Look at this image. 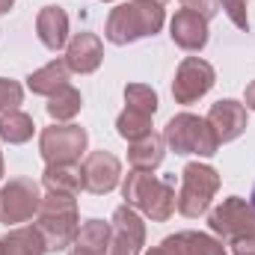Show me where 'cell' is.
Segmentation results:
<instances>
[{"label":"cell","mask_w":255,"mask_h":255,"mask_svg":"<svg viewBox=\"0 0 255 255\" xmlns=\"http://www.w3.org/2000/svg\"><path fill=\"white\" fill-rule=\"evenodd\" d=\"M208 125L214 128L220 142H229V139H235L247 128V113L235 101H220V104H214V110L208 116Z\"/></svg>","instance_id":"obj_11"},{"label":"cell","mask_w":255,"mask_h":255,"mask_svg":"<svg viewBox=\"0 0 255 255\" xmlns=\"http://www.w3.org/2000/svg\"><path fill=\"white\" fill-rule=\"evenodd\" d=\"M60 86H65V65L63 63L45 65L42 71H36V74L30 77V89H33V92H42V95L57 92Z\"/></svg>","instance_id":"obj_20"},{"label":"cell","mask_w":255,"mask_h":255,"mask_svg":"<svg viewBox=\"0 0 255 255\" xmlns=\"http://www.w3.org/2000/svg\"><path fill=\"white\" fill-rule=\"evenodd\" d=\"M211 229L232 238L235 255H255V211L241 199H229L211 214Z\"/></svg>","instance_id":"obj_2"},{"label":"cell","mask_w":255,"mask_h":255,"mask_svg":"<svg viewBox=\"0 0 255 255\" xmlns=\"http://www.w3.org/2000/svg\"><path fill=\"white\" fill-rule=\"evenodd\" d=\"M160 24H163V9L154 6V3L136 0V3H130V6H119V9L110 15L107 39L116 42V45H125V42H133V39H139V36L157 33Z\"/></svg>","instance_id":"obj_1"},{"label":"cell","mask_w":255,"mask_h":255,"mask_svg":"<svg viewBox=\"0 0 255 255\" xmlns=\"http://www.w3.org/2000/svg\"><path fill=\"white\" fill-rule=\"evenodd\" d=\"M217 184H220V178H217V172L211 166L190 163L184 169V190H181V199H178V211L184 217H199L208 208Z\"/></svg>","instance_id":"obj_6"},{"label":"cell","mask_w":255,"mask_h":255,"mask_svg":"<svg viewBox=\"0 0 255 255\" xmlns=\"http://www.w3.org/2000/svg\"><path fill=\"white\" fill-rule=\"evenodd\" d=\"M36 208H39V190L33 181L18 178L0 193V220L3 223H21V220L33 217Z\"/></svg>","instance_id":"obj_8"},{"label":"cell","mask_w":255,"mask_h":255,"mask_svg":"<svg viewBox=\"0 0 255 255\" xmlns=\"http://www.w3.org/2000/svg\"><path fill=\"white\" fill-rule=\"evenodd\" d=\"M65 30H68V18H65L63 9H57V6H48V9L39 15V36H42V42H45L51 51L63 48Z\"/></svg>","instance_id":"obj_17"},{"label":"cell","mask_w":255,"mask_h":255,"mask_svg":"<svg viewBox=\"0 0 255 255\" xmlns=\"http://www.w3.org/2000/svg\"><path fill=\"white\" fill-rule=\"evenodd\" d=\"M107 238H110L107 226L98 223V220H92V223H86V226L80 229L71 255H104L107 253Z\"/></svg>","instance_id":"obj_18"},{"label":"cell","mask_w":255,"mask_h":255,"mask_svg":"<svg viewBox=\"0 0 255 255\" xmlns=\"http://www.w3.org/2000/svg\"><path fill=\"white\" fill-rule=\"evenodd\" d=\"M83 145H86V133H83V128H74V125H65V128H48L45 133H42V154H45V160L54 166H65V163H71V160H77L80 157V151H83Z\"/></svg>","instance_id":"obj_7"},{"label":"cell","mask_w":255,"mask_h":255,"mask_svg":"<svg viewBox=\"0 0 255 255\" xmlns=\"http://www.w3.org/2000/svg\"><path fill=\"white\" fill-rule=\"evenodd\" d=\"M160 160H163V139L154 136V133L139 136L136 145H133V151H130V163H133L136 169H151V166H157Z\"/></svg>","instance_id":"obj_19"},{"label":"cell","mask_w":255,"mask_h":255,"mask_svg":"<svg viewBox=\"0 0 255 255\" xmlns=\"http://www.w3.org/2000/svg\"><path fill=\"white\" fill-rule=\"evenodd\" d=\"M15 104H21V86L0 77V110L3 107H15Z\"/></svg>","instance_id":"obj_25"},{"label":"cell","mask_w":255,"mask_h":255,"mask_svg":"<svg viewBox=\"0 0 255 255\" xmlns=\"http://www.w3.org/2000/svg\"><path fill=\"white\" fill-rule=\"evenodd\" d=\"M116 178H119V160H116L113 154H104V151L89 154V160L83 163V172H80L83 187L92 190V193L113 190Z\"/></svg>","instance_id":"obj_10"},{"label":"cell","mask_w":255,"mask_h":255,"mask_svg":"<svg viewBox=\"0 0 255 255\" xmlns=\"http://www.w3.org/2000/svg\"><path fill=\"white\" fill-rule=\"evenodd\" d=\"M163 136L181 154H190V151H196V154H214L217 145H220L214 128L208 125V122H202V119H196V116H190V113L175 116L166 125V133Z\"/></svg>","instance_id":"obj_5"},{"label":"cell","mask_w":255,"mask_h":255,"mask_svg":"<svg viewBox=\"0 0 255 255\" xmlns=\"http://www.w3.org/2000/svg\"><path fill=\"white\" fill-rule=\"evenodd\" d=\"M211 83H214V68L208 63H202V60H196V57H190L178 68L172 92H175V98L181 104H190V101H196L199 95H205L211 89Z\"/></svg>","instance_id":"obj_9"},{"label":"cell","mask_w":255,"mask_h":255,"mask_svg":"<svg viewBox=\"0 0 255 255\" xmlns=\"http://www.w3.org/2000/svg\"><path fill=\"white\" fill-rule=\"evenodd\" d=\"M125 199L139 205L145 214H151L154 220H166L175 208V196L172 187L145 175V172H130L125 181Z\"/></svg>","instance_id":"obj_4"},{"label":"cell","mask_w":255,"mask_h":255,"mask_svg":"<svg viewBox=\"0 0 255 255\" xmlns=\"http://www.w3.org/2000/svg\"><path fill=\"white\" fill-rule=\"evenodd\" d=\"M45 253V241L39 235V229H18L12 235L3 238L0 255H42Z\"/></svg>","instance_id":"obj_16"},{"label":"cell","mask_w":255,"mask_h":255,"mask_svg":"<svg viewBox=\"0 0 255 255\" xmlns=\"http://www.w3.org/2000/svg\"><path fill=\"white\" fill-rule=\"evenodd\" d=\"M101 63V42L92 33H80L68 48V68L74 71H95Z\"/></svg>","instance_id":"obj_15"},{"label":"cell","mask_w":255,"mask_h":255,"mask_svg":"<svg viewBox=\"0 0 255 255\" xmlns=\"http://www.w3.org/2000/svg\"><path fill=\"white\" fill-rule=\"evenodd\" d=\"M253 211H255V190H253Z\"/></svg>","instance_id":"obj_30"},{"label":"cell","mask_w":255,"mask_h":255,"mask_svg":"<svg viewBox=\"0 0 255 255\" xmlns=\"http://www.w3.org/2000/svg\"><path fill=\"white\" fill-rule=\"evenodd\" d=\"M77 110H80V95H77L71 86H60V89L54 92L51 104H48V113H51L54 119H71Z\"/></svg>","instance_id":"obj_21"},{"label":"cell","mask_w":255,"mask_h":255,"mask_svg":"<svg viewBox=\"0 0 255 255\" xmlns=\"http://www.w3.org/2000/svg\"><path fill=\"white\" fill-rule=\"evenodd\" d=\"M172 39H175L181 48H187V51H199V48L208 42L205 18L196 15V12H190V9L178 12V15L172 18Z\"/></svg>","instance_id":"obj_13"},{"label":"cell","mask_w":255,"mask_h":255,"mask_svg":"<svg viewBox=\"0 0 255 255\" xmlns=\"http://www.w3.org/2000/svg\"><path fill=\"white\" fill-rule=\"evenodd\" d=\"M128 98V110L130 113H139V116H154V110H157V95L148 89V86H128L125 92Z\"/></svg>","instance_id":"obj_23"},{"label":"cell","mask_w":255,"mask_h":255,"mask_svg":"<svg viewBox=\"0 0 255 255\" xmlns=\"http://www.w3.org/2000/svg\"><path fill=\"white\" fill-rule=\"evenodd\" d=\"M9 6H12V0H0V12H9Z\"/></svg>","instance_id":"obj_28"},{"label":"cell","mask_w":255,"mask_h":255,"mask_svg":"<svg viewBox=\"0 0 255 255\" xmlns=\"http://www.w3.org/2000/svg\"><path fill=\"white\" fill-rule=\"evenodd\" d=\"M30 133H33V122L24 113H9L0 119V136L9 142H24L30 139Z\"/></svg>","instance_id":"obj_24"},{"label":"cell","mask_w":255,"mask_h":255,"mask_svg":"<svg viewBox=\"0 0 255 255\" xmlns=\"http://www.w3.org/2000/svg\"><path fill=\"white\" fill-rule=\"evenodd\" d=\"M145 3H154V6H160V3H166V0H145Z\"/></svg>","instance_id":"obj_29"},{"label":"cell","mask_w":255,"mask_h":255,"mask_svg":"<svg viewBox=\"0 0 255 255\" xmlns=\"http://www.w3.org/2000/svg\"><path fill=\"white\" fill-rule=\"evenodd\" d=\"M45 184H48L54 193H60V196H74V193L83 187L80 175L68 172V169H63V166H51V169L45 172Z\"/></svg>","instance_id":"obj_22"},{"label":"cell","mask_w":255,"mask_h":255,"mask_svg":"<svg viewBox=\"0 0 255 255\" xmlns=\"http://www.w3.org/2000/svg\"><path fill=\"white\" fill-rule=\"evenodd\" d=\"M247 104H250V107H255V83L247 89Z\"/></svg>","instance_id":"obj_27"},{"label":"cell","mask_w":255,"mask_h":255,"mask_svg":"<svg viewBox=\"0 0 255 255\" xmlns=\"http://www.w3.org/2000/svg\"><path fill=\"white\" fill-rule=\"evenodd\" d=\"M142 244V223L128 211H116V238H113V255H136Z\"/></svg>","instance_id":"obj_14"},{"label":"cell","mask_w":255,"mask_h":255,"mask_svg":"<svg viewBox=\"0 0 255 255\" xmlns=\"http://www.w3.org/2000/svg\"><path fill=\"white\" fill-rule=\"evenodd\" d=\"M74 232H77V217H74L71 196L54 193L51 199H45L42 214H39V235L45 238V247L48 250H63L74 238Z\"/></svg>","instance_id":"obj_3"},{"label":"cell","mask_w":255,"mask_h":255,"mask_svg":"<svg viewBox=\"0 0 255 255\" xmlns=\"http://www.w3.org/2000/svg\"><path fill=\"white\" fill-rule=\"evenodd\" d=\"M184 3V9H190V12H196V15H202L205 21L217 12V0H181Z\"/></svg>","instance_id":"obj_26"},{"label":"cell","mask_w":255,"mask_h":255,"mask_svg":"<svg viewBox=\"0 0 255 255\" xmlns=\"http://www.w3.org/2000/svg\"><path fill=\"white\" fill-rule=\"evenodd\" d=\"M0 172H3V163H0Z\"/></svg>","instance_id":"obj_31"},{"label":"cell","mask_w":255,"mask_h":255,"mask_svg":"<svg viewBox=\"0 0 255 255\" xmlns=\"http://www.w3.org/2000/svg\"><path fill=\"white\" fill-rule=\"evenodd\" d=\"M148 255H226V250L220 244H214L205 235H178V238H166L157 250H151Z\"/></svg>","instance_id":"obj_12"}]
</instances>
